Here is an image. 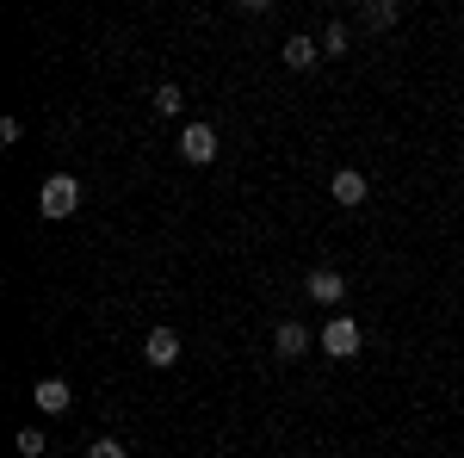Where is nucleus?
Returning a JSON list of instances; mask_svg holds the SVG:
<instances>
[{
  "instance_id": "7ed1b4c3",
  "label": "nucleus",
  "mask_w": 464,
  "mask_h": 458,
  "mask_svg": "<svg viewBox=\"0 0 464 458\" xmlns=\"http://www.w3.org/2000/svg\"><path fill=\"white\" fill-rule=\"evenodd\" d=\"M179 155H186L192 168L217 161V131H211V124H186V131H179Z\"/></svg>"
},
{
  "instance_id": "20e7f679",
  "label": "nucleus",
  "mask_w": 464,
  "mask_h": 458,
  "mask_svg": "<svg viewBox=\"0 0 464 458\" xmlns=\"http://www.w3.org/2000/svg\"><path fill=\"white\" fill-rule=\"evenodd\" d=\"M328 192H334V205H365V174L359 168H334V180H328Z\"/></svg>"
},
{
  "instance_id": "ddd939ff",
  "label": "nucleus",
  "mask_w": 464,
  "mask_h": 458,
  "mask_svg": "<svg viewBox=\"0 0 464 458\" xmlns=\"http://www.w3.org/2000/svg\"><path fill=\"white\" fill-rule=\"evenodd\" d=\"M322 56H347V25H328L322 32Z\"/></svg>"
},
{
  "instance_id": "1a4fd4ad",
  "label": "nucleus",
  "mask_w": 464,
  "mask_h": 458,
  "mask_svg": "<svg viewBox=\"0 0 464 458\" xmlns=\"http://www.w3.org/2000/svg\"><path fill=\"white\" fill-rule=\"evenodd\" d=\"M273 341H279V353H285V359H297V353H310V328H304V322H279V335H273Z\"/></svg>"
},
{
  "instance_id": "423d86ee",
  "label": "nucleus",
  "mask_w": 464,
  "mask_h": 458,
  "mask_svg": "<svg viewBox=\"0 0 464 458\" xmlns=\"http://www.w3.org/2000/svg\"><path fill=\"white\" fill-rule=\"evenodd\" d=\"M69 403H74V390L63 378H37V409L44 415H69Z\"/></svg>"
},
{
  "instance_id": "f8f14e48",
  "label": "nucleus",
  "mask_w": 464,
  "mask_h": 458,
  "mask_svg": "<svg viewBox=\"0 0 464 458\" xmlns=\"http://www.w3.org/2000/svg\"><path fill=\"white\" fill-rule=\"evenodd\" d=\"M155 112H161V118H174V112H179V87H174V81L155 87Z\"/></svg>"
},
{
  "instance_id": "0eeeda50",
  "label": "nucleus",
  "mask_w": 464,
  "mask_h": 458,
  "mask_svg": "<svg viewBox=\"0 0 464 458\" xmlns=\"http://www.w3.org/2000/svg\"><path fill=\"white\" fill-rule=\"evenodd\" d=\"M396 19H402L396 0H365V6H359V25H365V32H391Z\"/></svg>"
},
{
  "instance_id": "f03ea898",
  "label": "nucleus",
  "mask_w": 464,
  "mask_h": 458,
  "mask_svg": "<svg viewBox=\"0 0 464 458\" xmlns=\"http://www.w3.org/2000/svg\"><path fill=\"white\" fill-rule=\"evenodd\" d=\"M359 341H365V335H359L353 317H328V328H322V353H328V359H353Z\"/></svg>"
},
{
  "instance_id": "6e6552de",
  "label": "nucleus",
  "mask_w": 464,
  "mask_h": 458,
  "mask_svg": "<svg viewBox=\"0 0 464 458\" xmlns=\"http://www.w3.org/2000/svg\"><path fill=\"white\" fill-rule=\"evenodd\" d=\"M143 353H149V365H174L179 359V335L174 328H155V335L143 341Z\"/></svg>"
},
{
  "instance_id": "9b49d317",
  "label": "nucleus",
  "mask_w": 464,
  "mask_h": 458,
  "mask_svg": "<svg viewBox=\"0 0 464 458\" xmlns=\"http://www.w3.org/2000/svg\"><path fill=\"white\" fill-rule=\"evenodd\" d=\"M13 446H19V458H44V453H50V440H44L37 427H19V440H13Z\"/></svg>"
},
{
  "instance_id": "39448f33",
  "label": "nucleus",
  "mask_w": 464,
  "mask_h": 458,
  "mask_svg": "<svg viewBox=\"0 0 464 458\" xmlns=\"http://www.w3.org/2000/svg\"><path fill=\"white\" fill-rule=\"evenodd\" d=\"M304 291H310L316 304H341V297H347V279H341L334 267H316V273L304 279Z\"/></svg>"
},
{
  "instance_id": "9d476101",
  "label": "nucleus",
  "mask_w": 464,
  "mask_h": 458,
  "mask_svg": "<svg viewBox=\"0 0 464 458\" xmlns=\"http://www.w3.org/2000/svg\"><path fill=\"white\" fill-rule=\"evenodd\" d=\"M322 56V37H285V69H310Z\"/></svg>"
},
{
  "instance_id": "f257e3e1",
  "label": "nucleus",
  "mask_w": 464,
  "mask_h": 458,
  "mask_svg": "<svg viewBox=\"0 0 464 458\" xmlns=\"http://www.w3.org/2000/svg\"><path fill=\"white\" fill-rule=\"evenodd\" d=\"M74 205H81V180L74 174H50L44 180V192H37V211L44 217H69Z\"/></svg>"
},
{
  "instance_id": "4468645a",
  "label": "nucleus",
  "mask_w": 464,
  "mask_h": 458,
  "mask_svg": "<svg viewBox=\"0 0 464 458\" xmlns=\"http://www.w3.org/2000/svg\"><path fill=\"white\" fill-rule=\"evenodd\" d=\"M87 458H124V440H93Z\"/></svg>"
}]
</instances>
